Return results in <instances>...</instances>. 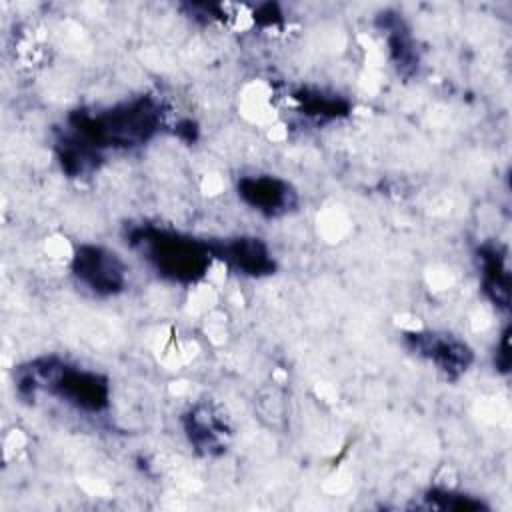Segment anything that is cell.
Masks as SVG:
<instances>
[{
	"label": "cell",
	"instance_id": "52a82bcc",
	"mask_svg": "<svg viewBox=\"0 0 512 512\" xmlns=\"http://www.w3.org/2000/svg\"><path fill=\"white\" fill-rule=\"evenodd\" d=\"M240 200L264 216H278L296 204L294 188L272 174L242 176L236 184Z\"/></svg>",
	"mask_w": 512,
	"mask_h": 512
},
{
	"label": "cell",
	"instance_id": "3957f363",
	"mask_svg": "<svg viewBox=\"0 0 512 512\" xmlns=\"http://www.w3.org/2000/svg\"><path fill=\"white\" fill-rule=\"evenodd\" d=\"M16 386L22 396L46 392L88 414L102 412L110 402V386L102 374L68 366L52 356L22 366Z\"/></svg>",
	"mask_w": 512,
	"mask_h": 512
},
{
	"label": "cell",
	"instance_id": "5b68a950",
	"mask_svg": "<svg viewBox=\"0 0 512 512\" xmlns=\"http://www.w3.org/2000/svg\"><path fill=\"white\" fill-rule=\"evenodd\" d=\"M404 338L414 354L434 364L436 370L450 380L460 378L474 360V354L468 348V344L446 332L418 330L408 332Z\"/></svg>",
	"mask_w": 512,
	"mask_h": 512
},
{
	"label": "cell",
	"instance_id": "8fae6325",
	"mask_svg": "<svg viewBox=\"0 0 512 512\" xmlns=\"http://www.w3.org/2000/svg\"><path fill=\"white\" fill-rule=\"evenodd\" d=\"M294 98L300 102L302 110L316 120H334V118L346 116L350 110V104L344 98H338L332 94L328 96L322 92L304 90V92H296Z\"/></svg>",
	"mask_w": 512,
	"mask_h": 512
},
{
	"label": "cell",
	"instance_id": "ba28073f",
	"mask_svg": "<svg viewBox=\"0 0 512 512\" xmlns=\"http://www.w3.org/2000/svg\"><path fill=\"white\" fill-rule=\"evenodd\" d=\"M482 288L486 296L498 308H508L510 304V272L506 266V252L494 242L482 244L478 250Z\"/></svg>",
	"mask_w": 512,
	"mask_h": 512
},
{
	"label": "cell",
	"instance_id": "4fadbf2b",
	"mask_svg": "<svg viewBox=\"0 0 512 512\" xmlns=\"http://www.w3.org/2000/svg\"><path fill=\"white\" fill-rule=\"evenodd\" d=\"M508 334H510V330L506 328L504 332H502V338H500V346H498V352H496V366H498V370H502V372H508V368H510V346H508Z\"/></svg>",
	"mask_w": 512,
	"mask_h": 512
},
{
	"label": "cell",
	"instance_id": "7c38bea8",
	"mask_svg": "<svg viewBox=\"0 0 512 512\" xmlns=\"http://www.w3.org/2000/svg\"><path fill=\"white\" fill-rule=\"evenodd\" d=\"M426 506L428 508H436V510H480L484 508V504L480 500H474L472 496L460 494V492H452V490H428L426 496Z\"/></svg>",
	"mask_w": 512,
	"mask_h": 512
},
{
	"label": "cell",
	"instance_id": "9c48e42d",
	"mask_svg": "<svg viewBox=\"0 0 512 512\" xmlns=\"http://www.w3.org/2000/svg\"><path fill=\"white\" fill-rule=\"evenodd\" d=\"M186 436L190 444L202 454H216L224 448L226 424L208 406H196L186 416Z\"/></svg>",
	"mask_w": 512,
	"mask_h": 512
},
{
	"label": "cell",
	"instance_id": "30bf717a",
	"mask_svg": "<svg viewBox=\"0 0 512 512\" xmlns=\"http://www.w3.org/2000/svg\"><path fill=\"white\" fill-rule=\"evenodd\" d=\"M382 30L386 34V44L392 62L398 66L400 72L412 70L418 62V54L414 50V40L404 26V22L396 14H382Z\"/></svg>",
	"mask_w": 512,
	"mask_h": 512
},
{
	"label": "cell",
	"instance_id": "8992f818",
	"mask_svg": "<svg viewBox=\"0 0 512 512\" xmlns=\"http://www.w3.org/2000/svg\"><path fill=\"white\" fill-rule=\"evenodd\" d=\"M210 252L214 260H220L228 270L250 276L262 278L270 276L276 270V262L268 244L256 236H234V238H220L208 240Z\"/></svg>",
	"mask_w": 512,
	"mask_h": 512
},
{
	"label": "cell",
	"instance_id": "6da1fadb",
	"mask_svg": "<svg viewBox=\"0 0 512 512\" xmlns=\"http://www.w3.org/2000/svg\"><path fill=\"white\" fill-rule=\"evenodd\" d=\"M64 134L100 156L102 148H132L150 140L162 124V110L156 100L142 96L100 112H74Z\"/></svg>",
	"mask_w": 512,
	"mask_h": 512
},
{
	"label": "cell",
	"instance_id": "7a4b0ae2",
	"mask_svg": "<svg viewBox=\"0 0 512 512\" xmlns=\"http://www.w3.org/2000/svg\"><path fill=\"white\" fill-rule=\"evenodd\" d=\"M128 244L166 280L194 284L202 280L214 262L208 240L160 228L138 224L128 230Z\"/></svg>",
	"mask_w": 512,
	"mask_h": 512
},
{
	"label": "cell",
	"instance_id": "277c9868",
	"mask_svg": "<svg viewBox=\"0 0 512 512\" xmlns=\"http://www.w3.org/2000/svg\"><path fill=\"white\" fill-rule=\"evenodd\" d=\"M72 274L76 282L94 296H116L128 282L122 258L100 244H80L74 250Z\"/></svg>",
	"mask_w": 512,
	"mask_h": 512
}]
</instances>
